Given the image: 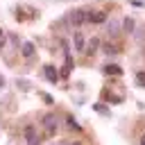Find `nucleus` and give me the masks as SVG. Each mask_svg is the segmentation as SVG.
Here are the masks:
<instances>
[{
  "label": "nucleus",
  "instance_id": "obj_1",
  "mask_svg": "<svg viewBox=\"0 0 145 145\" xmlns=\"http://www.w3.org/2000/svg\"><path fill=\"white\" fill-rule=\"evenodd\" d=\"M41 127L48 131V136H52L54 131H57V127H59V118H57V113L54 111H45L43 116H41Z\"/></svg>",
  "mask_w": 145,
  "mask_h": 145
},
{
  "label": "nucleus",
  "instance_id": "obj_2",
  "mask_svg": "<svg viewBox=\"0 0 145 145\" xmlns=\"http://www.w3.org/2000/svg\"><path fill=\"white\" fill-rule=\"evenodd\" d=\"M23 138L27 145H43V138L39 136V129L34 125H25L23 127Z\"/></svg>",
  "mask_w": 145,
  "mask_h": 145
},
{
  "label": "nucleus",
  "instance_id": "obj_3",
  "mask_svg": "<svg viewBox=\"0 0 145 145\" xmlns=\"http://www.w3.org/2000/svg\"><path fill=\"white\" fill-rule=\"evenodd\" d=\"M86 16H88V9H75V11L68 14V23L72 27H79V25L86 23Z\"/></svg>",
  "mask_w": 145,
  "mask_h": 145
},
{
  "label": "nucleus",
  "instance_id": "obj_4",
  "mask_svg": "<svg viewBox=\"0 0 145 145\" xmlns=\"http://www.w3.org/2000/svg\"><path fill=\"white\" fill-rule=\"evenodd\" d=\"M18 52H20V57L23 59H34V54H36V45L32 43V41H23L20 43V48H18Z\"/></svg>",
  "mask_w": 145,
  "mask_h": 145
},
{
  "label": "nucleus",
  "instance_id": "obj_5",
  "mask_svg": "<svg viewBox=\"0 0 145 145\" xmlns=\"http://www.w3.org/2000/svg\"><path fill=\"white\" fill-rule=\"evenodd\" d=\"M70 43H72V50H75V52H84V48H86V39H84V34H82L79 29H75V32H72Z\"/></svg>",
  "mask_w": 145,
  "mask_h": 145
},
{
  "label": "nucleus",
  "instance_id": "obj_6",
  "mask_svg": "<svg viewBox=\"0 0 145 145\" xmlns=\"http://www.w3.org/2000/svg\"><path fill=\"white\" fill-rule=\"evenodd\" d=\"M43 77H45L50 84H57V82H59V72H57V68H54L52 63H45V66H43Z\"/></svg>",
  "mask_w": 145,
  "mask_h": 145
},
{
  "label": "nucleus",
  "instance_id": "obj_7",
  "mask_svg": "<svg viewBox=\"0 0 145 145\" xmlns=\"http://www.w3.org/2000/svg\"><path fill=\"white\" fill-rule=\"evenodd\" d=\"M86 23H93V25L106 23V11H88V16H86Z\"/></svg>",
  "mask_w": 145,
  "mask_h": 145
},
{
  "label": "nucleus",
  "instance_id": "obj_8",
  "mask_svg": "<svg viewBox=\"0 0 145 145\" xmlns=\"http://www.w3.org/2000/svg\"><path fill=\"white\" fill-rule=\"evenodd\" d=\"M106 32H109L111 39H118V36L122 34V25H120L118 20H106Z\"/></svg>",
  "mask_w": 145,
  "mask_h": 145
},
{
  "label": "nucleus",
  "instance_id": "obj_9",
  "mask_svg": "<svg viewBox=\"0 0 145 145\" xmlns=\"http://www.w3.org/2000/svg\"><path fill=\"white\" fill-rule=\"evenodd\" d=\"M100 45H102V41L97 39V36H93L88 43H86V48H84V54H88V57H93L97 50H100Z\"/></svg>",
  "mask_w": 145,
  "mask_h": 145
},
{
  "label": "nucleus",
  "instance_id": "obj_10",
  "mask_svg": "<svg viewBox=\"0 0 145 145\" xmlns=\"http://www.w3.org/2000/svg\"><path fill=\"white\" fill-rule=\"evenodd\" d=\"M102 72H104V75H113V77H118V75H122V68H120L118 63H106V66L102 68Z\"/></svg>",
  "mask_w": 145,
  "mask_h": 145
},
{
  "label": "nucleus",
  "instance_id": "obj_11",
  "mask_svg": "<svg viewBox=\"0 0 145 145\" xmlns=\"http://www.w3.org/2000/svg\"><path fill=\"white\" fill-rule=\"evenodd\" d=\"M63 120H66V127H68V129H75V131H82V125L77 122V118H75L72 113H66V118H63Z\"/></svg>",
  "mask_w": 145,
  "mask_h": 145
},
{
  "label": "nucleus",
  "instance_id": "obj_12",
  "mask_svg": "<svg viewBox=\"0 0 145 145\" xmlns=\"http://www.w3.org/2000/svg\"><path fill=\"white\" fill-rule=\"evenodd\" d=\"M134 27H136V20L131 16H125V20H122V34H131Z\"/></svg>",
  "mask_w": 145,
  "mask_h": 145
},
{
  "label": "nucleus",
  "instance_id": "obj_13",
  "mask_svg": "<svg viewBox=\"0 0 145 145\" xmlns=\"http://www.w3.org/2000/svg\"><path fill=\"white\" fill-rule=\"evenodd\" d=\"M93 111H97V113L104 116V118H111V109H106V104H102V102H95V104H93Z\"/></svg>",
  "mask_w": 145,
  "mask_h": 145
},
{
  "label": "nucleus",
  "instance_id": "obj_14",
  "mask_svg": "<svg viewBox=\"0 0 145 145\" xmlns=\"http://www.w3.org/2000/svg\"><path fill=\"white\" fill-rule=\"evenodd\" d=\"M100 48H102L104 54H118V45H116V43H104V45H100Z\"/></svg>",
  "mask_w": 145,
  "mask_h": 145
},
{
  "label": "nucleus",
  "instance_id": "obj_15",
  "mask_svg": "<svg viewBox=\"0 0 145 145\" xmlns=\"http://www.w3.org/2000/svg\"><path fill=\"white\" fill-rule=\"evenodd\" d=\"M136 82H138L140 88H145V70H138L136 72Z\"/></svg>",
  "mask_w": 145,
  "mask_h": 145
},
{
  "label": "nucleus",
  "instance_id": "obj_16",
  "mask_svg": "<svg viewBox=\"0 0 145 145\" xmlns=\"http://www.w3.org/2000/svg\"><path fill=\"white\" fill-rule=\"evenodd\" d=\"M5 48H7V32L0 27V52H2Z\"/></svg>",
  "mask_w": 145,
  "mask_h": 145
},
{
  "label": "nucleus",
  "instance_id": "obj_17",
  "mask_svg": "<svg viewBox=\"0 0 145 145\" xmlns=\"http://www.w3.org/2000/svg\"><path fill=\"white\" fill-rule=\"evenodd\" d=\"M16 86H18V88H20V91H29V84H27V82H25V79H20V77H18V79H16Z\"/></svg>",
  "mask_w": 145,
  "mask_h": 145
},
{
  "label": "nucleus",
  "instance_id": "obj_18",
  "mask_svg": "<svg viewBox=\"0 0 145 145\" xmlns=\"http://www.w3.org/2000/svg\"><path fill=\"white\" fill-rule=\"evenodd\" d=\"M41 100H43V102H45L48 106H52V104H54V100H52V97H50L48 93H41Z\"/></svg>",
  "mask_w": 145,
  "mask_h": 145
},
{
  "label": "nucleus",
  "instance_id": "obj_19",
  "mask_svg": "<svg viewBox=\"0 0 145 145\" xmlns=\"http://www.w3.org/2000/svg\"><path fill=\"white\" fill-rule=\"evenodd\" d=\"M59 145H84L82 140H61Z\"/></svg>",
  "mask_w": 145,
  "mask_h": 145
},
{
  "label": "nucleus",
  "instance_id": "obj_20",
  "mask_svg": "<svg viewBox=\"0 0 145 145\" xmlns=\"http://www.w3.org/2000/svg\"><path fill=\"white\" fill-rule=\"evenodd\" d=\"M2 88H5V77L0 75V91H2Z\"/></svg>",
  "mask_w": 145,
  "mask_h": 145
},
{
  "label": "nucleus",
  "instance_id": "obj_21",
  "mask_svg": "<svg viewBox=\"0 0 145 145\" xmlns=\"http://www.w3.org/2000/svg\"><path fill=\"white\" fill-rule=\"evenodd\" d=\"M138 145H145V134L140 136V143H138Z\"/></svg>",
  "mask_w": 145,
  "mask_h": 145
},
{
  "label": "nucleus",
  "instance_id": "obj_22",
  "mask_svg": "<svg viewBox=\"0 0 145 145\" xmlns=\"http://www.w3.org/2000/svg\"><path fill=\"white\" fill-rule=\"evenodd\" d=\"M48 145H57V143H48Z\"/></svg>",
  "mask_w": 145,
  "mask_h": 145
}]
</instances>
